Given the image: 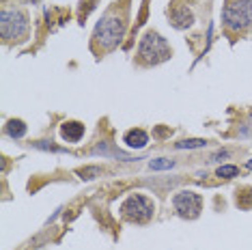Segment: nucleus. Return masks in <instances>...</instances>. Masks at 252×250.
<instances>
[{
	"instance_id": "obj_13",
	"label": "nucleus",
	"mask_w": 252,
	"mask_h": 250,
	"mask_svg": "<svg viewBox=\"0 0 252 250\" xmlns=\"http://www.w3.org/2000/svg\"><path fill=\"white\" fill-rule=\"evenodd\" d=\"M175 162L173 160H166V157H159V160H153L151 162V168L153 170H164V168H173Z\"/></svg>"
},
{
	"instance_id": "obj_6",
	"label": "nucleus",
	"mask_w": 252,
	"mask_h": 250,
	"mask_svg": "<svg viewBox=\"0 0 252 250\" xmlns=\"http://www.w3.org/2000/svg\"><path fill=\"white\" fill-rule=\"evenodd\" d=\"M173 203H175L177 214H179L181 218H188V220L196 218V216L200 214V207H203V201H200V196L194 194V192H188V190L179 192V194L175 196Z\"/></svg>"
},
{
	"instance_id": "obj_7",
	"label": "nucleus",
	"mask_w": 252,
	"mask_h": 250,
	"mask_svg": "<svg viewBox=\"0 0 252 250\" xmlns=\"http://www.w3.org/2000/svg\"><path fill=\"white\" fill-rule=\"evenodd\" d=\"M61 136H63V140H67V143H78V140H82V136H84V125L78 123V121L63 123Z\"/></svg>"
},
{
	"instance_id": "obj_2",
	"label": "nucleus",
	"mask_w": 252,
	"mask_h": 250,
	"mask_svg": "<svg viewBox=\"0 0 252 250\" xmlns=\"http://www.w3.org/2000/svg\"><path fill=\"white\" fill-rule=\"evenodd\" d=\"M222 22H224L226 32H244L252 28V0H231L226 2L222 11Z\"/></svg>"
},
{
	"instance_id": "obj_8",
	"label": "nucleus",
	"mask_w": 252,
	"mask_h": 250,
	"mask_svg": "<svg viewBox=\"0 0 252 250\" xmlns=\"http://www.w3.org/2000/svg\"><path fill=\"white\" fill-rule=\"evenodd\" d=\"M123 140H125V145L127 147H131V149H142V147L149 143V136H147L145 129L134 127V129H129V132L123 136Z\"/></svg>"
},
{
	"instance_id": "obj_15",
	"label": "nucleus",
	"mask_w": 252,
	"mask_h": 250,
	"mask_svg": "<svg viewBox=\"0 0 252 250\" xmlns=\"http://www.w3.org/2000/svg\"><path fill=\"white\" fill-rule=\"evenodd\" d=\"M26 2H39V0H26Z\"/></svg>"
},
{
	"instance_id": "obj_9",
	"label": "nucleus",
	"mask_w": 252,
	"mask_h": 250,
	"mask_svg": "<svg viewBox=\"0 0 252 250\" xmlns=\"http://www.w3.org/2000/svg\"><path fill=\"white\" fill-rule=\"evenodd\" d=\"M170 20H173V26H175V28H188V26H192L194 15H192V11H190V9L181 7V9L173 11V15H170Z\"/></svg>"
},
{
	"instance_id": "obj_4",
	"label": "nucleus",
	"mask_w": 252,
	"mask_h": 250,
	"mask_svg": "<svg viewBox=\"0 0 252 250\" xmlns=\"http://www.w3.org/2000/svg\"><path fill=\"white\" fill-rule=\"evenodd\" d=\"M138 56L147 65H158V62H162L170 56V48L162 35H158V32H147L140 41Z\"/></svg>"
},
{
	"instance_id": "obj_3",
	"label": "nucleus",
	"mask_w": 252,
	"mask_h": 250,
	"mask_svg": "<svg viewBox=\"0 0 252 250\" xmlns=\"http://www.w3.org/2000/svg\"><path fill=\"white\" fill-rule=\"evenodd\" d=\"M2 41L15 43V41H24L28 35V18L24 11L20 9H4L2 11Z\"/></svg>"
},
{
	"instance_id": "obj_14",
	"label": "nucleus",
	"mask_w": 252,
	"mask_h": 250,
	"mask_svg": "<svg viewBox=\"0 0 252 250\" xmlns=\"http://www.w3.org/2000/svg\"><path fill=\"white\" fill-rule=\"evenodd\" d=\"M248 168H250V170H252V160H250V162H248Z\"/></svg>"
},
{
	"instance_id": "obj_12",
	"label": "nucleus",
	"mask_w": 252,
	"mask_h": 250,
	"mask_svg": "<svg viewBox=\"0 0 252 250\" xmlns=\"http://www.w3.org/2000/svg\"><path fill=\"white\" fill-rule=\"evenodd\" d=\"M205 145H207L205 140L194 138V140H181V143H177L175 147H177V149H192V147H205Z\"/></svg>"
},
{
	"instance_id": "obj_11",
	"label": "nucleus",
	"mask_w": 252,
	"mask_h": 250,
	"mask_svg": "<svg viewBox=\"0 0 252 250\" xmlns=\"http://www.w3.org/2000/svg\"><path fill=\"white\" fill-rule=\"evenodd\" d=\"M237 173H239V168L237 166H220L216 170V175L218 177H222V179H231V177H237Z\"/></svg>"
},
{
	"instance_id": "obj_1",
	"label": "nucleus",
	"mask_w": 252,
	"mask_h": 250,
	"mask_svg": "<svg viewBox=\"0 0 252 250\" xmlns=\"http://www.w3.org/2000/svg\"><path fill=\"white\" fill-rule=\"evenodd\" d=\"M125 35V18L119 11H110L99 20L93 32V45L99 52H112Z\"/></svg>"
},
{
	"instance_id": "obj_10",
	"label": "nucleus",
	"mask_w": 252,
	"mask_h": 250,
	"mask_svg": "<svg viewBox=\"0 0 252 250\" xmlns=\"http://www.w3.org/2000/svg\"><path fill=\"white\" fill-rule=\"evenodd\" d=\"M4 132H7L11 138H22V136L26 134V125H24V121H15V119H11V121L4 125Z\"/></svg>"
},
{
	"instance_id": "obj_5",
	"label": "nucleus",
	"mask_w": 252,
	"mask_h": 250,
	"mask_svg": "<svg viewBox=\"0 0 252 250\" xmlns=\"http://www.w3.org/2000/svg\"><path fill=\"white\" fill-rule=\"evenodd\" d=\"M123 218L129 222H147L153 216V203L142 194H131L121 207Z\"/></svg>"
}]
</instances>
